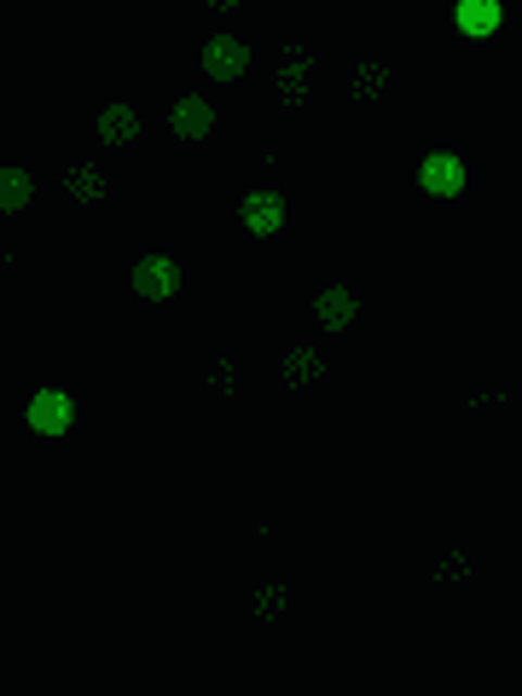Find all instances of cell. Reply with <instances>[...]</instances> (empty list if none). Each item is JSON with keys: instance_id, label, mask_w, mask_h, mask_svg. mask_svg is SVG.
<instances>
[{"instance_id": "6da1fadb", "label": "cell", "mask_w": 522, "mask_h": 696, "mask_svg": "<svg viewBox=\"0 0 522 696\" xmlns=\"http://www.w3.org/2000/svg\"><path fill=\"white\" fill-rule=\"evenodd\" d=\"M180 284H187V274H180L175 256H140L133 262V291L145 302H175Z\"/></svg>"}, {"instance_id": "7a4b0ae2", "label": "cell", "mask_w": 522, "mask_h": 696, "mask_svg": "<svg viewBox=\"0 0 522 696\" xmlns=\"http://www.w3.org/2000/svg\"><path fill=\"white\" fill-rule=\"evenodd\" d=\"M239 227L250 232V239H273V232L284 227V198L273 192V186H256V192L239 198Z\"/></svg>"}, {"instance_id": "3957f363", "label": "cell", "mask_w": 522, "mask_h": 696, "mask_svg": "<svg viewBox=\"0 0 522 696\" xmlns=\"http://www.w3.org/2000/svg\"><path fill=\"white\" fill-rule=\"evenodd\" d=\"M24 418H29V430H36V435H64L76 423V401L64 395V389H41V395L29 401Z\"/></svg>"}, {"instance_id": "277c9868", "label": "cell", "mask_w": 522, "mask_h": 696, "mask_svg": "<svg viewBox=\"0 0 522 696\" xmlns=\"http://www.w3.org/2000/svg\"><path fill=\"white\" fill-rule=\"evenodd\" d=\"M418 186H424L430 198H453L464 186V157H453V151H424V157H418Z\"/></svg>"}, {"instance_id": "5b68a950", "label": "cell", "mask_w": 522, "mask_h": 696, "mask_svg": "<svg viewBox=\"0 0 522 696\" xmlns=\"http://www.w3.org/2000/svg\"><path fill=\"white\" fill-rule=\"evenodd\" d=\"M244 71H250V47H244V41H232V36H209V41H204V76L239 81Z\"/></svg>"}, {"instance_id": "8992f818", "label": "cell", "mask_w": 522, "mask_h": 696, "mask_svg": "<svg viewBox=\"0 0 522 696\" xmlns=\"http://www.w3.org/2000/svg\"><path fill=\"white\" fill-rule=\"evenodd\" d=\"M355 308H360V296L348 291V284H326V291L314 296V314H319L326 331H348L355 326Z\"/></svg>"}, {"instance_id": "52a82bcc", "label": "cell", "mask_w": 522, "mask_h": 696, "mask_svg": "<svg viewBox=\"0 0 522 696\" xmlns=\"http://www.w3.org/2000/svg\"><path fill=\"white\" fill-rule=\"evenodd\" d=\"M168 128L180 134V140H209V128H215V111H209V99H175V111H168Z\"/></svg>"}, {"instance_id": "ba28073f", "label": "cell", "mask_w": 522, "mask_h": 696, "mask_svg": "<svg viewBox=\"0 0 522 696\" xmlns=\"http://www.w3.org/2000/svg\"><path fill=\"white\" fill-rule=\"evenodd\" d=\"M99 140H105V145L140 140V111H133V105H105V111H99Z\"/></svg>"}, {"instance_id": "9c48e42d", "label": "cell", "mask_w": 522, "mask_h": 696, "mask_svg": "<svg viewBox=\"0 0 522 696\" xmlns=\"http://www.w3.org/2000/svg\"><path fill=\"white\" fill-rule=\"evenodd\" d=\"M308 76H314L308 53H284V64H279V99L284 105H302V99H308Z\"/></svg>"}, {"instance_id": "30bf717a", "label": "cell", "mask_w": 522, "mask_h": 696, "mask_svg": "<svg viewBox=\"0 0 522 696\" xmlns=\"http://www.w3.org/2000/svg\"><path fill=\"white\" fill-rule=\"evenodd\" d=\"M499 24H505L499 0H459V29L464 36H499Z\"/></svg>"}, {"instance_id": "8fae6325", "label": "cell", "mask_w": 522, "mask_h": 696, "mask_svg": "<svg viewBox=\"0 0 522 696\" xmlns=\"http://www.w3.org/2000/svg\"><path fill=\"white\" fill-rule=\"evenodd\" d=\"M29 198H36V180H29V168H0V210L18 215V210H29Z\"/></svg>"}, {"instance_id": "7c38bea8", "label": "cell", "mask_w": 522, "mask_h": 696, "mask_svg": "<svg viewBox=\"0 0 522 696\" xmlns=\"http://www.w3.org/2000/svg\"><path fill=\"white\" fill-rule=\"evenodd\" d=\"M279 371H284V383H291V389H308V383L319 378V371H326V360H319L314 349H291Z\"/></svg>"}, {"instance_id": "4fadbf2b", "label": "cell", "mask_w": 522, "mask_h": 696, "mask_svg": "<svg viewBox=\"0 0 522 696\" xmlns=\"http://www.w3.org/2000/svg\"><path fill=\"white\" fill-rule=\"evenodd\" d=\"M64 186H71L76 203H99V198H105V180H99V168H88V163H76L71 175H64Z\"/></svg>"}, {"instance_id": "5bb4252c", "label": "cell", "mask_w": 522, "mask_h": 696, "mask_svg": "<svg viewBox=\"0 0 522 696\" xmlns=\"http://www.w3.org/2000/svg\"><path fill=\"white\" fill-rule=\"evenodd\" d=\"M383 81H390V71H383V64H360V71H355V99H378Z\"/></svg>"}, {"instance_id": "9a60e30c", "label": "cell", "mask_w": 522, "mask_h": 696, "mask_svg": "<svg viewBox=\"0 0 522 696\" xmlns=\"http://www.w3.org/2000/svg\"><path fill=\"white\" fill-rule=\"evenodd\" d=\"M256 609H262V616H279V609H284V592H279V586H262V592H256Z\"/></svg>"}, {"instance_id": "2e32d148", "label": "cell", "mask_w": 522, "mask_h": 696, "mask_svg": "<svg viewBox=\"0 0 522 696\" xmlns=\"http://www.w3.org/2000/svg\"><path fill=\"white\" fill-rule=\"evenodd\" d=\"M209 7H215V12H232V7H239V0H209Z\"/></svg>"}]
</instances>
